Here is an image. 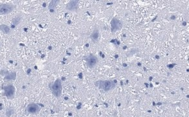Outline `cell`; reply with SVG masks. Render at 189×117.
I'll return each mask as SVG.
<instances>
[{"label":"cell","mask_w":189,"mask_h":117,"mask_svg":"<svg viewBox=\"0 0 189 117\" xmlns=\"http://www.w3.org/2000/svg\"><path fill=\"white\" fill-rule=\"evenodd\" d=\"M51 90L56 97H60L62 92V83L60 79L56 80L53 85L51 87Z\"/></svg>","instance_id":"6da1fadb"},{"label":"cell","mask_w":189,"mask_h":117,"mask_svg":"<svg viewBox=\"0 0 189 117\" xmlns=\"http://www.w3.org/2000/svg\"><path fill=\"white\" fill-rule=\"evenodd\" d=\"M115 87V83L112 81H101L100 83V88H102L105 91H108Z\"/></svg>","instance_id":"7a4b0ae2"},{"label":"cell","mask_w":189,"mask_h":117,"mask_svg":"<svg viewBox=\"0 0 189 117\" xmlns=\"http://www.w3.org/2000/svg\"><path fill=\"white\" fill-rule=\"evenodd\" d=\"M12 6L10 5H2L0 6V14H9L12 11Z\"/></svg>","instance_id":"3957f363"},{"label":"cell","mask_w":189,"mask_h":117,"mask_svg":"<svg viewBox=\"0 0 189 117\" xmlns=\"http://www.w3.org/2000/svg\"><path fill=\"white\" fill-rule=\"evenodd\" d=\"M5 94L9 99L13 98L14 96V88L12 85H9L5 88Z\"/></svg>","instance_id":"277c9868"},{"label":"cell","mask_w":189,"mask_h":117,"mask_svg":"<svg viewBox=\"0 0 189 117\" xmlns=\"http://www.w3.org/2000/svg\"><path fill=\"white\" fill-rule=\"evenodd\" d=\"M40 107L35 103H31L28 105L27 107V111L28 113L35 114L38 113L40 111Z\"/></svg>","instance_id":"5b68a950"},{"label":"cell","mask_w":189,"mask_h":117,"mask_svg":"<svg viewBox=\"0 0 189 117\" xmlns=\"http://www.w3.org/2000/svg\"><path fill=\"white\" fill-rule=\"evenodd\" d=\"M87 62L88 66L90 68H92L97 64L98 59L97 57L94 55H90L88 57Z\"/></svg>","instance_id":"8992f818"},{"label":"cell","mask_w":189,"mask_h":117,"mask_svg":"<svg viewBox=\"0 0 189 117\" xmlns=\"http://www.w3.org/2000/svg\"><path fill=\"white\" fill-rule=\"evenodd\" d=\"M77 8V1H71L67 5L66 9L70 10H74Z\"/></svg>","instance_id":"52a82bcc"},{"label":"cell","mask_w":189,"mask_h":117,"mask_svg":"<svg viewBox=\"0 0 189 117\" xmlns=\"http://www.w3.org/2000/svg\"><path fill=\"white\" fill-rule=\"evenodd\" d=\"M92 40H93V42H97L98 40H99V38H100V34L99 32H98V30H95L94 31V33L92 35Z\"/></svg>","instance_id":"ba28073f"},{"label":"cell","mask_w":189,"mask_h":117,"mask_svg":"<svg viewBox=\"0 0 189 117\" xmlns=\"http://www.w3.org/2000/svg\"><path fill=\"white\" fill-rule=\"evenodd\" d=\"M0 29L3 31V32L6 33H8L10 31V29L8 27V26H7L5 25H1L0 26Z\"/></svg>","instance_id":"9c48e42d"},{"label":"cell","mask_w":189,"mask_h":117,"mask_svg":"<svg viewBox=\"0 0 189 117\" xmlns=\"http://www.w3.org/2000/svg\"><path fill=\"white\" fill-rule=\"evenodd\" d=\"M58 1H52L50 5H49V8L50 9H52V8H55L56 7Z\"/></svg>","instance_id":"30bf717a"},{"label":"cell","mask_w":189,"mask_h":117,"mask_svg":"<svg viewBox=\"0 0 189 117\" xmlns=\"http://www.w3.org/2000/svg\"><path fill=\"white\" fill-rule=\"evenodd\" d=\"M20 18L19 17L15 18L13 20H12V23H13L14 25H17L18 23L20 22Z\"/></svg>","instance_id":"8fae6325"}]
</instances>
